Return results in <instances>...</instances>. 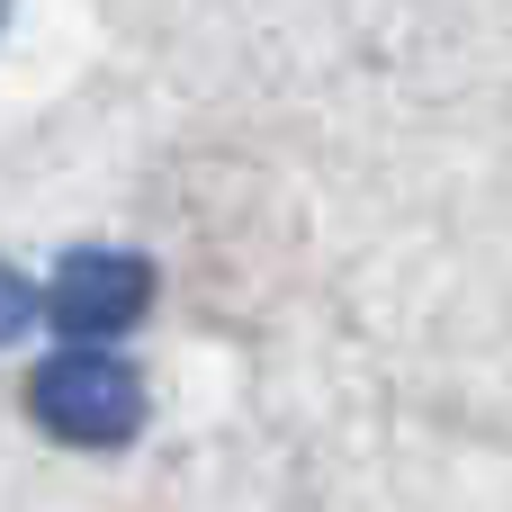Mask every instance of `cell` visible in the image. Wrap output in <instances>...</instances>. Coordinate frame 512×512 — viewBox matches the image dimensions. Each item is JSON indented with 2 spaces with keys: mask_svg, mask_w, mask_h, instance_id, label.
Segmentation results:
<instances>
[{
  "mask_svg": "<svg viewBox=\"0 0 512 512\" xmlns=\"http://www.w3.org/2000/svg\"><path fill=\"white\" fill-rule=\"evenodd\" d=\"M36 414H45L63 441H117V432L135 423V387L117 378L108 351H72V360H54V369L36 378Z\"/></svg>",
  "mask_w": 512,
  "mask_h": 512,
  "instance_id": "cell-1",
  "label": "cell"
},
{
  "mask_svg": "<svg viewBox=\"0 0 512 512\" xmlns=\"http://www.w3.org/2000/svg\"><path fill=\"white\" fill-rule=\"evenodd\" d=\"M27 315H36V288H27V279H9V270H0V342H9V333H18V324H27Z\"/></svg>",
  "mask_w": 512,
  "mask_h": 512,
  "instance_id": "cell-2",
  "label": "cell"
},
{
  "mask_svg": "<svg viewBox=\"0 0 512 512\" xmlns=\"http://www.w3.org/2000/svg\"><path fill=\"white\" fill-rule=\"evenodd\" d=\"M0 18H9V0H0Z\"/></svg>",
  "mask_w": 512,
  "mask_h": 512,
  "instance_id": "cell-3",
  "label": "cell"
}]
</instances>
